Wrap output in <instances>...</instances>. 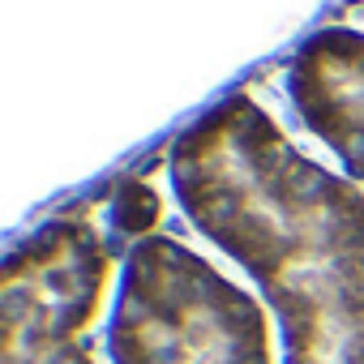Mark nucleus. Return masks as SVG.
<instances>
[{"mask_svg":"<svg viewBox=\"0 0 364 364\" xmlns=\"http://www.w3.org/2000/svg\"><path fill=\"white\" fill-rule=\"evenodd\" d=\"M189 223L279 317L283 364H364V189L321 167L249 95L206 107L167 150Z\"/></svg>","mask_w":364,"mask_h":364,"instance_id":"1","label":"nucleus"},{"mask_svg":"<svg viewBox=\"0 0 364 364\" xmlns=\"http://www.w3.org/2000/svg\"><path fill=\"white\" fill-rule=\"evenodd\" d=\"M287 95L347 180L364 185V31L321 26L309 35L291 56Z\"/></svg>","mask_w":364,"mask_h":364,"instance_id":"4","label":"nucleus"},{"mask_svg":"<svg viewBox=\"0 0 364 364\" xmlns=\"http://www.w3.org/2000/svg\"><path fill=\"white\" fill-rule=\"evenodd\" d=\"M112 274L116 249L82 206L18 240L0 270V364H99L82 338Z\"/></svg>","mask_w":364,"mask_h":364,"instance_id":"3","label":"nucleus"},{"mask_svg":"<svg viewBox=\"0 0 364 364\" xmlns=\"http://www.w3.org/2000/svg\"><path fill=\"white\" fill-rule=\"evenodd\" d=\"M107 219H112V232L133 245V240H141V236H154V228H159V219H163V198L150 189L146 176H124L120 185L112 189Z\"/></svg>","mask_w":364,"mask_h":364,"instance_id":"5","label":"nucleus"},{"mask_svg":"<svg viewBox=\"0 0 364 364\" xmlns=\"http://www.w3.org/2000/svg\"><path fill=\"white\" fill-rule=\"evenodd\" d=\"M112 364H279L266 304L176 236H141L116 274Z\"/></svg>","mask_w":364,"mask_h":364,"instance_id":"2","label":"nucleus"}]
</instances>
